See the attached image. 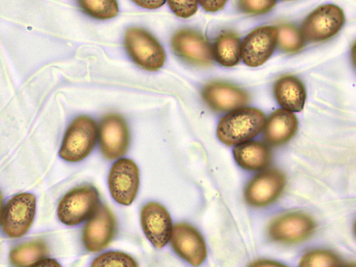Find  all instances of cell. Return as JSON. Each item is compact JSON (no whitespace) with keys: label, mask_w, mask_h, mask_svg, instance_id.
<instances>
[{"label":"cell","mask_w":356,"mask_h":267,"mask_svg":"<svg viewBox=\"0 0 356 267\" xmlns=\"http://www.w3.org/2000/svg\"><path fill=\"white\" fill-rule=\"evenodd\" d=\"M265 123L266 116L259 109H236L222 118L218 127V136L227 145H239L256 137Z\"/></svg>","instance_id":"cell-1"},{"label":"cell","mask_w":356,"mask_h":267,"mask_svg":"<svg viewBox=\"0 0 356 267\" xmlns=\"http://www.w3.org/2000/svg\"><path fill=\"white\" fill-rule=\"evenodd\" d=\"M97 137L98 127L92 118L79 116L69 127L59 156L67 162L81 161L93 151Z\"/></svg>","instance_id":"cell-2"},{"label":"cell","mask_w":356,"mask_h":267,"mask_svg":"<svg viewBox=\"0 0 356 267\" xmlns=\"http://www.w3.org/2000/svg\"><path fill=\"white\" fill-rule=\"evenodd\" d=\"M99 193L95 186L83 185L74 188L59 202L58 218L66 225H78L95 214L99 207Z\"/></svg>","instance_id":"cell-3"},{"label":"cell","mask_w":356,"mask_h":267,"mask_svg":"<svg viewBox=\"0 0 356 267\" xmlns=\"http://www.w3.org/2000/svg\"><path fill=\"white\" fill-rule=\"evenodd\" d=\"M125 46L134 62L145 70L158 71L165 63L166 54L163 48L145 29L138 27L128 29Z\"/></svg>","instance_id":"cell-4"},{"label":"cell","mask_w":356,"mask_h":267,"mask_svg":"<svg viewBox=\"0 0 356 267\" xmlns=\"http://www.w3.org/2000/svg\"><path fill=\"white\" fill-rule=\"evenodd\" d=\"M37 209L36 197L31 193L14 196L6 204L1 223L4 232L11 238H19L31 228Z\"/></svg>","instance_id":"cell-5"},{"label":"cell","mask_w":356,"mask_h":267,"mask_svg":"<svg viewBox=\"0 0 356 267\" xmlns=\"http://www.w3.org/2000/svg\"><path fill=\"white\" fill-rule=\"evenodd\" d=\"M345 22L343 10L334 5L320 6L304 22L302 34L309 42H322L335 36Z\"/></svg>","instance_id":"cell-6"},{"label":"cell","mask_w":356,"mask_h":267,"mask_svg":"<svg viewBox=\"0 0 356 267\" xmlns=\"http://www.w3.org/2000/svg\"><path fill=\"white\" fill-rule=\"evenodd\" d=\"M113 200L118 204L129 206L135 200L140 186V172L134 161L122 159L112 166L108 181Z\"/></svg>","instance_id":"cell-7"},{"label":"cell","mask_w":356,"mask_h":267,"mask_svg":"<svg viewBox=\"0 0 356 267\" xmlns=\"http://www.w3.org/2000/svg\"><path fill=\"white\" fill-rule=\"evenodd\" d=\"M116 232L115 216L106 205L101 204L84 226L82 234L83 245L89 252H100L111 244Z\"/></svg>","instance_id":"cell-8"},{"label":"cell","mask_w":356,"mask_h":267,"mask_svg":"<svg viewBox=\"0 0 356 267\" xmlns=\"http://www.w3.org/2000/svg\"><path fill=\"white\" fill-rule=\"evenodd\" d=\"M315 228L316 223L309 216L292 212L274 220L269 227V235L274 241L294 244L309 239Z\"/></svg>","instance_id":"cell-9"},{"label":"cell","mask_w":356,"mask_h":267,"mask_svg":"<svg viewBox=\"0 0 356 267\" xmlns=\"http://www.w3.org/2000/svg\"><path fill=\"white\" fill-rule=\"evenodd\" d=\"M99 144L105 158L114 160L124 156L130 145V133L120 115H106L99 128Z\"/></svg>","instance_id":"cell-10"},{"label":"cell","mask_w":356,"mask_h":267,"mask_svg":"<svg viewBox=\"0 0 356 267\" xmlns=\"http://www.w3.org/2000/svg\"><path fill=\"white\" fill-rule=\"evenodd\" d=\"M170 241L175 252L193 266H200L207 257L203 236L190 224H175Z\"/></svg>","instance_id":"cell-11"},{"label":"cell","mask_w":356,"mask_h":267,"mask_svg":"<svg viewBox=\"0 0 356 267\" xmlns=\"http://www.w3.org/2000/svg\"><path fill=\"white\" fill-rule=\"evenodd\" d=\"M172 47L184 60L197 66H209L213 62L211 45L200 33L184 29L174 35Z\"/></svg>","instance_id":"cell-12"},{"label":"cell","mask_w":356,"mask_h":267,"mask_svg":"<svg viewBox=\"0 0 356 267\" xmlns=\"http://www.w3.org/2000/svg\"><path fill=\"white\" fill-rule=\"evenodd\" d=\"M278 40V29L274 26H261L254 29L244 40L241 57L249 67L264 64L275 51Z\"/></svg>","instance_id":"cell-13"},{"label":"cell","mask_w":356,"mask_h":267,"mask_svg":"<svg viewBox=\"0 0 356 267\" xmlns=\"http://www.w3.org/2000/svg\"><path fill=\"white\" fill-rule=\"evenodd\" d=\"M140 222L147 239L155 248L161 249L168 243L173 226L165 207L156 202L147 203L140 212Z\"/></svg>","instance_id":"cell-14"},{"label":"cell","mask_w":356,"mask_h":267,"mask_svg":"<svg viewBox=\"0 0 356 267\" xmlns=\"http://www.w3.org/2000/svg\"><path fill=\"white\" fill-rule=\"evenodd\" d=\"M286 186V177L278 170H267L258 174L245 190V199L254 207H264L275 201Z\"/></svg>","instance_id":"cell-15"},{"label":"cell","mask_w":356,"mask_h":267,"mask_svg":"<svg viewBox=\"0 0 356 267\" xmlns=\"http://www.w3.org/2000/svg\"><path fill=\"white\" fill-rule=\"evenodd\" d=\"M202 95L205 102L218 111L241 108L250 102V95L243 89L220 82L207 84Z\"/></svg>","instance_id":"cell-16"},{"label":"cell","mask_w":356,"mask_h":267,"mask_svg":"<svg viewBox=\"0 0 356 267\" xmlns=\"http://www.w3.org/2000/svg\"><path fill=\"white\" fill-rule=\"evenodd\" d=\"M264 128L267 142L273 145H282L290 140L298 131V118L290 111L279 109L272 113Z\"/></svg>","instance_id":"cell-17"},{"label":"cell","mask_w":356,"mask_h":267,"mask_svg":"<svg viewBox=\"0 0 356 267\" xmlns=\"http://www.w3.org/2000/svg\"><path fill=\"white\" fill-rule=\"evenodd\" d=\"M275 96L278 104L286 111L300 112L303 110L307 92L303 83L293 76L280 79L275 85Z\"/></svg>","instance_id":"cell-18"},{"label":"cell","mask_w":356,"mask_h":267,"mask_svg":"<svg viewBox=\"0 0 356 267\" xmlns=\"http://www.w3.org/2000/svg\"><path fill=\"white\" fill-rule=\"evenodd\" d=\"M235 161L243 168L257 171L268 166L272 154L264 143L259 141H248L237 145L233 151Z\"/></svg>","instance_id":"cell-19"},{"label":"cell","mask_w":356,"mask_h":267,"mask_svg":"<svg viewBox=\"0 0 356 267\" xmlns=\"http://www.w3.org/2000/svg\"><path fill=\"white\" fill-rule=\"evenodd\" d=\"M241 42L234 34L225 33L217 40L213 49L217 62L226 67H232L241 61Z\"/></svg>","instance_id":"cell-20"},{"label":"cell","mask_w":356,"mask_h":267,"mask_svg":"<svg viewBox=\"0 0 356 267\" xmlns=\"http://www.w3.org/2000/svg\"><path fill=\"white\" fill-rule=\"evenodd\" d=\"M48 252L47 245L44 241H34L13 249L10 252V259L15 267H29L44 259Z\"/></svg>","instance_id":"cell-21"},{"label":"cell","mask_w":356,"mask_h":267,"mask_svg":"<svg viewBox=\"0 0 356 267\" xmlns=\"http://www.w3.org/2000/svg\"><path fill=\"white\" fill-rule=\"evenodd\" d=\"M279 47L285 52H296L302 49L305 39L299 29L291 24L280 26L278 31Z\"/></svg>","instance_id":"cell-22"},{"label":"cell","mask_w":356,"mask_h":267,"mask_svg":"<svg viewBox=\"0 0 356 267\" xmlns=\"http://www.w3.org/2000/svg\"><path fill=\"white\" fill-rule=\"evenodd\" d=\"M341 259L334 253L327 250H314L305 254L300 267H343Z\"/></svg>","instance_id":"cell-23"},{"label":"cell","mask_w":356,"mask_h":267,"mask_svg":"<svg viewBox=\"0 0 356 267\" xmlns=\"http://www.w3.org/2000/svg\"><path fill=\"white\" fill-rule=\"evenodd\" d=\"M81 9L88 15L99 19H108L115 17L120 9L116 1H79Z\"/></svg>","instance_id":"cell-24"},{"label":"cell","mask_w":356,"mask_h":267,"mask_svg":"<svg viewBox=\"0 0 356 267\" xmlns=\"http://www.w3.org/2000/svg\"><path fill=\"white\" fill-rule=\"evenodd\" d=\"M91 267H138L136 261L122 252H109L98 257Z\"/></svg>","instance_id":"cell-25"},{"label":"cell","mask_w":356,"mask_h":267,"mask_svg":"<svg viewBox=\"0 0 356 267\" xmlns=\"http://www.w3.org/2000/svg\"><path fill=\"white\" fill-rule=\"evenodd\" d=\"M168 4L177 17L185 19L194 15L198 7V2L195 0H193V1H168Z\"/></svg>","instance_id":"cell-26"},{"label":"cell","mask_w":356,"mask_h":267,"mask_svg":"<svg viewBox=\"0 0 356 267\" xmlns=\"http://www.w3.org/2000/svg\"><path fill=\"white\" fill-rule=\"evenodd\" d=\"M240 7L246 13L261 15L270 12L275 8L277 2L266 0V1H241Z\"/></svg>","instance_id":"cell-27"},{"label":"cell","mask_w":356,"mask_h":267,"mask_svg":"<svg viewBox=\"0 0 356 267\" xmlns=\"http://www.w3.org/2000/svg\"><path fill=\"white\" fill-rule=\"evenodd\" d=\"M227 1H200V4L206 12L216 13L225 7Z\"/></svg>","instance_id":"cell-28"},{"label":"cell","mask_w":356,"mask_h":267,"mask_svg":"<svg viewBox=\"0 0 356 267\" xmlns=\"http://www.w3.org/2000/svg\"><path fill=\"white\" fill-rule=\"evenodd\" d=\"M249 267H289L283 264L271 260H258L250 265Z\"/></svg>","instance_id":"cell-29"},{"label":"cell","mask_w":356,"mask_h":267,"mask_svg":"<svg viewBox=\"0 0 356 267\" xmlns=\"http://www.w3.org/2000/svg\"><path fill=\"white\" fill-rule=\"evenodd\" d=\"M29 267H62V266L54 259L44 258Z\"/></svg>","instance_id":"cell-30"},{"label":"cell","mask_w":356,"mask_h":267,"mask_svg":"<svg viewBox=\"0 0 356 267\" xmlns=\"http://www.w3.org/2000/svg\"><path fill=\"white\" fill-rule=\"evenodd\" d=\"M134 3L142 8L149 10L159 8L165 3V1H135Z\"/></svg>","instance_id":"cell-31"},{"label":"cell","mask_w":356,"mask_h":267,"mask_svg":"<svg viewBox=\"0 0 356 267\" xmlns=\"http://www.w3.org/2000/svg\"><path fill=\"white\" fill-rule=\"evenodd\" d=\"M3 210V198L1 191H0V223H1Z\"/></svg>","instance_id":"cell-32"},{"label":"cell","mask_w":356,"mask_h":267,"mask_svg":"<svg viewBox=\"0 0 356 267\" xmlns=\"http://www.w3.org/2000/svg\"><path fill=\"white\" fill-rule=\"evenodd\" d=\"M343 267H355L354 264H350L347 266H344Z\"/></svg>","instance_id":"cell-33"}]
</instances>
